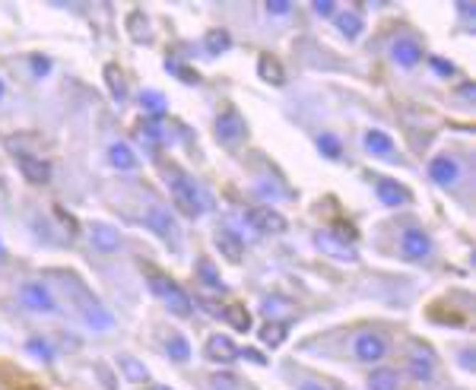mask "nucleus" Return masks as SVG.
<instances>
[{"mask_svg": "<svg viewBox=\"0 0 476 390\" xmlns=\"http://www.w3.org/2000/svg\"><path fill=\"white\" fill-rule=\"evenodd\" d=\"M458 10L464 13V16H476V6H473V4H467V0H460V4H458Z\"/></svg>", "mask_w": 476, "mask_h": 390, "instance_id": "nucleus-43", "label": "nucleus"}, {"mask_svg": "<svg viewBox=\"0 0 476 390\" xmlns=\"http://www.w3.org/2000/svg\"><path fill=\"white\" fill-rule=\"evenodd\" d=\"M166 70H172V73H178L185 83H200V77H197L194 70H188L185 64H178V60H166Z\"/></svg>", "mask_w": 476, "mask_h": 390, "instance_id": "nucleus-36", "label": "nucleus"}, {"mask_svg": "<svg viewBox=\"0 0 476 390\" xmlns=\"http://www.w3.org/2000/svg\"><path fill=\"white\" fill-rule=\"evenodd\" d=\"M48 70H51V60L42 58V54H36V58H32V73H36V77H45Z\"/></svg>", "mask_w": 476, "mask_h": 390, "instance_id": "nucleus-37", "label": "nucleus"}, {"mask_svg": "<svg viewBox=\"0 0 476 390\" xmlns=\"http://www.w3.org/2000/svg\"><path fill=\"white\" fill-rule=\"evenodd\" d=\"M168 188H172V200H175V207H178L185 216L197 219V216L203 213V197H200V190H197V184L190 181V178H185V175H172Z\"/></svg>", "mask_w": 476, "mask_h": 390, "instance_id": "nucleus-3", "label": "nucleus"}, {"mask_svg": "<svg viewBox=\"0 0 476 390\" xmlns=\"http://www.w3.org/2000/svg\"><path fill=\"white\" fill-rule=\"evenodd\" d=\"M362 143H365V149H369L372 156H391L394 153V140L384 134V130H365V136H362Z\"/></svg>", "mask_w": 476, "mask_h": 390, "instance_id": "nucleus-19", "label": "nucleus"}, {"mask_svg": "<svg viewBox=\"0 0 476 390\" xmlns=\"http://www.w3.org/2000/svg\"><path fill=\"white\" fill-rule=\"evenodd\" d=\"M400 387V374L394 368H378L369 378V390H397Z\"/></svg>", "mask_w": 476, "mask_h": 390, "instance_id": "nucleus-24", "label": "nucleus"}, {"mask_svg": "<svg viewBox=\"0 0 476 390\" xmlns=\"http://www.w3.org/2000/svg\"><path fill=\"white\" fill-rule=\"evenodd\" d=\"M140 105H143V112H146L149 118H162V114L168 112L166 95L156 92V89H146V92H140Z\"/></svg>", "mask_w": 476, "mask_h": 390, "instance_id": "nucleus-21", "label": "nucleus"}, {"mask_svg": "<svg viewBox=\"0 0 476 390\" xmlns=\"http://www.w3.org/2000/svg\"><path fill=\"white\" fill-rule=\"evenodd\" d=\"M375 194L384 207H404V203H410V190H406L404 184L391 181V178H381L375 184Z\"/></svg>", "mask_w": 476, "mask_h": 390, "instance_id": "nucleus-13", "label": "nucleus"}, {"mask_svg": "<svg viewBox=\"0 0 476 390\" xmlns=\"http://www.w3.org/2000/svg\"><path fill=\"white\" fill-rule=\"evenodd\" d=\"M315 248L321 251L324 257L343 260V264H356V260H359L356 244H352V242H343V238H337L333 232H318V235H315Z\"/></svg>", "mask_w": 476, "mask_h": 390, "instance_id": "nucleus-5", "label": "nucleus"}, {"mask_svg": "<svg viewBox=\"0 0 476 390\" xmlns=\"http://www.w3.org/2000/svg\"><path fill=\"white\" fill-rule=\"evenodd\" d=\"M105 83H108V92H112V99L124 102L127 99V86H124V77H121V70L114 64L105 67Z\"/></svg>", "mask_w": 476, "mask_h": 390, "instance_id": "nucleus-27", "label": "nucleus"}, {"mask_svg": "<svg viewBox=\"0 0 476 390\" xmlns=\"http://www.w3.org/2000/svg\"><path fill=\"white\" fill-rule=\"evenodd\" d=\"M4 95H6V86H4V80H0V99H4Z\"/></svg>", "mask_w": 476, "mask_h": 390, "instance_id": "nucleus-46", "label": "nucleus"}, {"mask_svg": "<svg viewBox=\"0 0 476 390\" xmlns=\"http://www.w3.org/2000/svg\"><path fill=\"white\" fill-rule=\"evenodd\" d=\"M16 168L23 172V178L29 184H48L51 181V162L42 159V156H29V153H16Z\"/></svg>", "mask_w": 476, "mask_h": 390, "instance_id": "nucleus-8", "label": "nucleus"}, {"mask_svg": "<svg viewBox=\"0 0 476 390\" xmlns=\"http://www.w3.org/2000/svg\"><path fill=\"white\" fill-rule=\"evenodd\" d=\"M400 251H404L406 260H426L432 254V238L423 229H406L404 238H400Z\"/></svg>", "mask_w": 476, "mask_h": 390, "instance_id": "nucleus-9", "label": "nucleus"}, {"mask_svg": "<svg viewBox=\"0 0 476 390\" xmlns=\"http://www.w3.org/2000/svg\"><path fill=\"white\" fill-rule=\"evenodd\" d=\"M26 349H29V352L36 355V359H42V362H54V352H51V346H48L42 337H32L29 343H26Z\"/></svg>", "mask_w": 476, "mask_h": 390, "instance_id": "nucleus-33", "label": "nucleus"}, {"mask_svg": "<svg viewBox=\"0 0 476 390\" xmlns=\"http://www.w3.org/2000/svg\"><path fill=\"white\" fill-rule=\"evenodd\" d=\"M460 95H464V99H476V89L470 83H464V86H460Z\"/></svg>", "mask_w": 476, "mask_h": 390, "instance_id": "nucleus-44", "label": "nucleus"}, {"mask_svg": "<svg viewBox=\"0 0 476 390\" xmlns=\"http://www.w3.org/2000/svg\"><path fill=\"white\" fill-rule=\"evenodd\" d=\"M337 29L343 32L346 38H359V32H362V16H359V10L337 13Z\"/></svg>", "mask_w": 476, "mask_h": 390, "instance_id": "nucleus-25", "label": "nucleus"}, {"mask_svg": "<svg viewBox=\"0 0 476 390\" xmlns=\"http://www.w3.org/2000/svg\"><path fill=\"white\" fill-rule=\"evenodd\" d=\"M235 384H238V381L232 378V374H216V378H213L216 390H235Z\"/></svg>", "mask_w": 476, "mask_h": 390, "instance_id": "nucleus-38", "label": "nucleus"}, {"mask_svg": "<svg viewBox=\"0 0 476 390\" xmlns=\"http://www.w3.org/2000/svg\"><path fill=\"white\" fill-rule=\"evenodd\" d=\"M19 292H23L26 308H32V311H38V314H54V311H58V302L51 298V292H48L45 283H26Z\"/></svg>", "mask_w": 476, "mask_h": 390, "instance_id": "nucleus-10", "label": "nucleus"}, {"mask_svg": "<svg viewBox=\"0 0 476 390\" xmlns=\"http://www.w3.org/2000/svg\"><path fill=\"white\" fill-rule=\"evenodd\" d=\"M203 352H207V359H210V362H220V365H232L242 349H238L229 337H220V333H216V337H210V340H207Z\"/></svg>", "mask_w": 476, "mask_h": 390, "instance_id": "nucleus-12", "label": "nucleus"}, {"mask_svg": "<svg viewBox=\"0 0 476 390\" xmlns=\"http://www.w3.org/2000/svg\"><path fill=\"white\" fill-rule=\"evenodd\" d=\"M118 365H121V372H124L127 378L134 381V384H143V381L149 378V372H146V368H143L137 359H131V355H121V359H118Z\"/></svg>", "mask_w": 476, "mask_h": 390, "instance_id": "nucleus-28", "label": "nucleus"}, {"mask_svg": "<svg viewBox=\"0 0 476 390\" xmlns=\"http://www.w3.org/2000/svg\"><path fill=\"white\" fill-rule=\"evenodd\" d=\"M244 134H248V124L238 114V108H222L220 118H216V136H220V143H238Z\"/></svg>", "mask_w": 476, "mask_h": 390, "instance_id": "nucleus-7", "label": "nucleus"}, {"mask_svg": "<svg viewBox=\"0 0 476 390\" xmlns=\"http://www.w3.org/2000/svg\"><path fill=\"white\" fill-rule=\"evenodd\" d=\"M54 276L60 279V283H58L60 292L67 296V302L77 308V314L83 318L86 327H92V330H112V327H114L112 311H108V308L102 305L77 276H73V273H54Z\"/></svg>", "mask_w": 476, "mask_h": 390, "instance_id": "nucleus-1", "label": "nucleus"}, {"mask_svg": "<svg viewBox=\"0 0 476 390\" xmlns=\"http://www.w3.org/2000/svg\"><path fill=\"white\" fill-rule=\"evenodd\" d=\"M238 359H248V362H254V365H267V359H264L257 349H244V352H238Z\"/></svg>", "mask_w": 476, "mask_h": 390, "instance_id": "nucleus-41", "label": "nucleus"}, {"mask_svg": "<svg viewBox=\"0 0 476 390\" xmlns=\"http://www.w3.org/2000/svg\"><path fill=\"white\" fill-rule=\"evenodd\" d=\"M286 333H289V324H280V320H267V324H264V330H261V343L270 346V349H276V346L286 343Z\"/></svg>", "mask_w": 476, "mask_h": 390, "instance_id": "nucleus-22", "label": "nucleus"}, {"mask_svg": "<svg viewBox=\"0 0 476 390\" xmlns=\"http://www.w3.org/2000/svg\"><path fill=\"white\" fill-rule=\"evenodd\" d=\"M302 390H318L315 384H302Z\"/></svg>", "mask_w": 476, "mask_h": 390, "instance_id": "nucleus-47", "label": "nucleus"}, {"mask_svg": "<svg viewBox=\"0 0 476 390\" xmlns=\"http://www.w3.org/2000/svg\"><path fill=\"white\" fill-rule=\"evenodd\" d=\"M166 349H168V359H175V362H188V359H190V343H188L185 337H181V333L168 337Z\"/></svg>", "mask_w": 476, "mask_h": 390, "instance_id": "nucleus-30", "label": "nucleus"}, {"mask_svg": "<svg viewBox=\"0 0 476 390\" xmlns=\"http://www.w3.org/2000/svg\"><path fill=\"white\" fill-rule=\"evenodd\" d=\"M428 175H432L435 184L451 188V184H458V178H460V166H458L454 156H435V159L428 162Z\"/></svg>", "mask_w": 476, "mask_h": 390, "instance_id": "nucleus-11", "label": "nucleus"}, {"mask_svg": "<svg viewBox=\"0 0 476 390\" xmlns=\"http://www.w3.org/2000/svg\"><path fill=\"white\" fill-rule=\"evenodd\" d=\"M140 140L146 143L149 149H159V146H162V130L156 127V124H143V127H140Z\"/></svg>", "mask_w": 476, "mask_h": 390, "instance_id": "nucleus-34", "label": "nucleus"}, {"mask_svg": "<svg viewBox=\"0 0 476 390\" xmlns=\"http://www.w3.org/2000/svg\"><path fill=\"white\" fill-rule=\"evenodd\" d=\"M315 13H321V16H333V0H315Z\"/></svg>", "mask_w": 476, "mask_h": 390, "instance_id": "nucleus-42", "label": "nucleus"}, {"mask_svg": "<svg viewBox=\"0 0 476 390\" xmlns=\"http://www.w3.org/2000/svg\"><path fill=\"white\" fill-rule=\"evenodd\" d=\"M384 352H387V343L378 337V333H362V337L356 340V359L378 362V359H384Z\"/></svg>", "mask_w": 476, "mask_h": 390, "instance_id": "nucleus-16", "label": "nucleus"}, {"mask_svg": "<svg viewBox=\"0 0 476 390\" xmlns=\"http://www.w3.org/2000/svg\"><path fill=\"white\" fill-rule=\"evenodd\" d=\"M222 318H226V320L235 327L238 333H248V330H251V314L244 311V308H238V305L226 308V311H222Z\"/></svg>", "mask_w": 476, "mask_h": 390, "instance_id": "nucleus-29", "label": "nucleus"}, {"mask_svg": "<svg viewBox=\"0 0 476 390\" xmlns=\"http://www.w3.org/2000/svg\"><path fill=\"white\" fill-rule=\"evenodd\" d=\"M213 242H216V248H220V257H226L229 264H238V260L244 257V242L232 229H220Z\"/></svg>", "mask_w": 476, "mask_h": 390, "instance_id": "nucleus-14", "label": "nucleus"}, {"mask_svg": "<svg viewBox=\"0 0 476 390\" xmlns=\"http://www.w3.org/2000/svg\"><path fill=\"white\" fill-rule=\"evenodd\" d=\"M143 222H146L162 242H168L172 248H178V222H175V216L168 213L166 207H149L146 216H143Z\"/></svg>", "mask_w": 476, "mask_h": 390, "instance_id": "nucleus-6", "label": "nucleus"}, {"mask_svg": "<svg viewBox=\"0 0 476 390\" xmlns=\"http://www.w3.org/2000/svg\"><path fill=\"white\" fill-rule=\"evenodd\" d=\"M432 67H435V73H441V77H454V64H451V60L432 58Z\"/></svg>", "mask_w": 476, "mask_h": 390, "instance_id": "nucleus-39", "label": "nucleus"}, {"mask_svg": "<svg viewBox=\"0 0 476 390\" xmlns=\"http://www.w3.org/2000/svg\"><path fill=\"white\" fill-rule=\"evenodd\" d=\"M197 276H200V283L210 286V289L226 292V283H222V276L216 273V266L210 264V260H197Z\"/></svg>", "mask_w": 476, "mask_h": 390, "instance_id": "nucleus-26", "label": "nucleus"}, {"mask_svg": "<svg viewBox=\"0 0 476 390\" xmlns=\"http://www.w3.org/2000/svg\"><path fill=\"white\" fill-rule=\"evenodd\" d=\"M108 162H112L118 172H131V168H137V156H134V149L127 146V143H112V149H108Z\"/></svg>", "mask_w": 476, "mask_h": 390, "instance_id": "nucleus-18", "label": "nucleus"}, {"mask_svg": "<svg viewBox=\"0 0 476 390\" xmlns=\"http://www.w3.org/2000/svg\"><path fill=\"white\" fill-rule=\"evenodd\" d=\"M318 149H321L328 159H340V156H343V146H340V140L333 134H321V136H318Z\"/></svg>", "mask_w": 476, "mask_h": 390, "instance_id": "nucleus-32", "label": "nucleus"}, {"mask_svg": "<svg viewBox=\"0 0 476 390\" xmlns=\"http://www.w3.org/2000/svg\"><path fill=\"white\" fill-rule=\"evenodd\" d=\"M257 73H261V80H267V83H274V86H283L286 83V73H283L280 60L270 58V54H264V58L257 60Z\"/></svg>", "mask_w": 476, "mask_h": 390, "instance_id": "nucleus-20", "label": "nucleus"}, {"mask_svg": "<svg viewBox=\"0 0 476 390\" xmlns=\"http://www.w3.org/2000/svg\"><path fill=\"white\" fill-rule=\"evenodd\" d=\"M292 311V305L286 302V298H267V302H264V314H267V318H276V314H289Z\"/></svg>", "mask_w": 476, "mask_h": 390, "instance_id": "nucleus-35", "label": "nucleus"}, {"mask_svg": "<svg viewBox=\"0 0 476 390\" xmlns=\"http://www.w3.org/2000/svg\"><path fill=\"white\" fill-rule=\"evenodd\" d=\"M391 54L400 67H416L419 60H423V45H419L416 38H397L394 48H391Z\"/></svg>", "mask_w": 476, "mask_h": 390, "instance_id": "nucleus-15", "label": "nucleus"}, {"mask_svg": "<svg viewBox=\"0 0 476 390\" xmlns=\"http://www.w3.org/2000/svg\"><path fill=\"white\" fill-rule=\"evenodd\" d=\"M203 48H207V54H226L232 48V36L226 29H210L203 36Z\"/></svg>", "mask_w": 476, "mask_h": 390, "instance_id": "nucleus-23", "label": "nucleus"}, {"mask_svg": "<svg viewBox=\"0 0 476 390\" xmlns=\"http://www.w3.org/2000/svg\"><path fill=\"white\" fill-rule=\"evenodd\" d=\"M410 374L416 381H428V378H432V359H428V355H413V359H410Z\"/></svg>", "mask_w": 476, "mask_h": 390, "instance_id": "nucleus-31", "label": "nucleus"}, {"mask_svg": "<svg viewBox=\"0 0 476 390\" xmlns=\"http://www.w3.org/2000/svg\"><path fill=\"white\" fill-rule=\"evenodd\" d=\"M460 362H464V368H470V365H473V352H470V349H467V352L460 355Z\"/></svg>", "mask_w": 476, "mask_h": 390, "instance_id": "nucleus-45", "label": "nucleus"}, {"mask_svg": "<svg viewBox=\"0 0 476 390\" xmlns=\"http://www.w3.org/2000/svg\"><path fill=\"white\" fill-rule=\"evenodd\" d=\"M149 289H153L156 296H159L162 302L168 305V311L178 314V318H188V314L194 311V302H190L188 292L181 289L178 283H172V279L159 276V273H153V276H149Z\"/></svg>", "mask_w": 476, "mask_h": 390, "instance_id": "nucleus-2", "label": "nucleus"}, {"mask_svg": "<svg viewBox=\"0 0 476 390\" xmlns=\"http://www.w3.org/2000/svg\"><path fill=\"white\" fill-rule=\"evenodd\" d=\"M244 219H248V225L254 232H261V235H283L286 232V216L276 213L274 207H251L248 213H244Z\"/></svg>", "mask_w": 476, "mask_h": 390, "instance_id": "nucleus-4", "label": "nucleus"}, {"mask_svg": "<svg viewBox=\"0 0 476 390\" xmlns=\"http://www.w3.org/2000/svg\"><path fill=\"white\" fill-rule=\"evenodd\" d=\"M90 238H92V244L99 251H118V244H121L118 229H112L108 222H92L90 225Z\"/></svg>", "mask_w": 476, "mask_h": 390, "instance_id": "nucleus-17", "label": "nucleus"}, {"mask_svg": "<svg viewBox=\"0 0 476 390\" xmlns=\"http://www.w3.org/2000/svg\"><path fill=\"white\" fill-rule=\"evenodd\" d=\"M267 10L274 13V16H286V13H289V0H270Z\"/></svg>", "mask_w": 476, "mask_h": 390, "instance_id": "nucleus-40", "label": "nucleus"}, {"mask_svg": "<svg viewBox=\"0 0 476 390\" xmlns=\"http://www.w3.org/2000/svg\"><path fill=\"white\" fill-rule=\"evenodd\" d=\"M156 390H172V387H156Z\"/></svg>", "mask_w": 476, "mask_h": 390, "instance_id": "nucleus-48", "label": "nucleus"}]
</instances>
